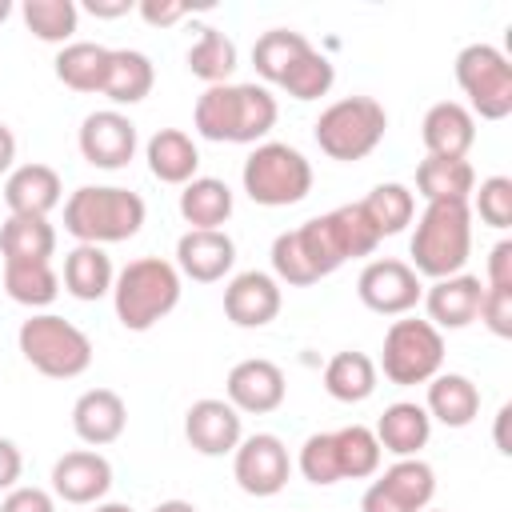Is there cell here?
Segmentation results:
<instances>
[{"label": "cell", "mask_w": 512, "mask_h": 512, "mask_svg": "<svg viewBox=\"0 0 512 512\" xmlns=\"http://www.w3.org/2000/svg\"><path fill=\"white\" fill-rule=\"evenodd\" d=\"M280 104L264 84H212L196 96L192 128L216 144H264L276 128Z\"/></svg>", "instance_id": "6da1fadb"}, {"label": "cell", "mask_w": 512, "mask_h": 512, "mask_svg": "<svg viewBox=\"0 0 512 512\" xmlns=\"http://www.w3.org/2000/svg\"><path fill=\"white\" fill-rule=\"evenodd\" d=\"M144 196L120 184H80L64 200V232L76 244H120L144 228Z\"/></svg>", "instance_id": "7a4b0ae2"}, {"label": "cell", "mask_w": 512, "mask_h": 512, "mask_svg": "<svg viewBox=\"0 0 512 512\" xmlns=\"http://www.w3.org/2000/svg\"><path fill=\"white\" fill-rule=\"evenodd\" d=\"M268 256H272V276L280 284H288V288H308V284L332 276L344 260H352L336 212L312 216V220L280 232L272 240V252Z\"/></svg>", "instance_id": "3957f363"}, {"label": "cell", "mask_w": 512, "mask_h": 512, "mask_svg": "<svg viewBox=\"0 0 512 512\" xmlns=\"http://www.w3.org/2000/svg\"><path fill=\"white\" fill-rule=\"evenodd\" d=\"M408 264L412 272L424 280H444L464 272L468 256H472V208L468 200H436L424 204V212L416 216L412 240H408Z\"/></svg>", "instance_id": "277c9868"}, {"label": "cell", "mask_w": 512, "mask_h": 512, "mask_svg": "<svg viewBox=\"0 0 512 512\" xmlns=\"http://www.w3.org/2000/svg\"><path fill=\"white\" fill-rule=\"evenodd\" d=\"M180 292H184V276L176 272L172 260H164V256H136V260H128L116 272L112 308H116V320L128 332H148L164 316L176 312Z\"/></svg>", "instance_id": "5b68a950"}, {"label": "cell", "mask_w": 512, "mask_h": 512, "mask_svg": "<svg viewBox=\"0 0 512 512\" xmlns=\"http://www.w3.org/2000/svg\"><path fill=\"white\" fill-rule=\"evenodd\" d=\"M16 348L24 364H32L48 380H76L92 368L88 332L56 312H32L16 332Z\"/></svg>", "instance_id": "8992f818"}, {"label": "cell", "mask_w": 512, "mask_h": 512, "mask_svg": "<svg viewBox=\"0 0 512 512\" xmlns=\"http://www.w3.org/2000/svg\"><path fill=\"white\" fill-rule=\"evenodd\" d=\"M384 132H388V112L376 96H340L312 124L320 152L328 160H340V164L372 156L380 148Z\"/></svg>", "instance_id": "52a82bcc"}, {"label": "cell", "mask_w": 512, "mask_h": 512, "mask_svg": "<svg viewBox=\"0 0 512 512\" xmlns=\"http://www.w3.org/2000/svg\"><path fill=\"white\" fill-rule=\"evenodd\" d=\"M240 184L260 208H288L312 192V164L300 148L284 140H264L248 152L240 168Z\"/></svg>", "instance_id": "ba28073f"}, {"label": "cell", "mask_w": 512, "mask_h": 512, "mask_svg": "<svg viewBox=\"0 0 512 512\" xmlns=\"http://www.w3.org/2000/svg\"><path fill=\"white\" fill-rule=\"evenodd\" d=\"M440 368H444V332L440 328H432L420 316H400L388 324L384 348L376 360V372H384V380L412 388V384H428Z\"/></svg>", "instance_id": "9c48e42d"}, {"label": "cell", "mask_w": 512, "mask_h": 512, "mask_svg": "<svg viewBox=\"0 0 512 512\" xmlns=\"http://www.w3.org/2000/svg\"><path fill=\"white\" fill-rule=\"evenodd\" d=\"M456 84L468 96V112L480 120H504L512 112V64L496 44H464L456 52Z\"/></svg>", "instance_id": "30bf717a"}, {"label": "cell", "mask_w": 512, "mask_h": 512, "mask_svg": "<svg viewBox=\"0 0 512 512\" xmlns=\"http://www.w3.org/2000/svg\"><path fill=\"white\" fill-rule=\"evenodd\" d=\"M436 496V472L420 456L392 460L360 496V512H424Z\"/></svg>", "instance_id": "8fae6325"}, {"label": "cell", "mask_w": 512, "mask_h": 512, "mask_svg": "<svg viewBox=\"0 0 512 512\" xmlns=\"http://www.w3.org/2000/svg\"><path fill=\"white\" fill-rule=\"evenodd\" d=\"M232 480L240 484V492H248L256 500L280 496L292 480V456H288L284 440L276 432L244 436L232 452Z\"/></svg>", "instance_id": "7c38bea8"}, {"label": "cell", "mask_w": 512, "mask_h": 512, "mask_svg": "<svg viewBox=\"0 0 512 512\" xmlns=\"http://www.w3.org/2000/svg\"><path fill=\"white\" fill-rule=\"evenodd\" d=\"M356 296L368 312L376 316H408L420 296H424V280L412 272L408 260L396 256H376L360 268L356 276Z\"/></svg>", "instance_id": "4fadbf2b"}, {"label": "cell", "mask_w": 512, "mask_h": 512, "mask_svg": "<svg viewBox=\"0 0 512 512\" xmlns=\"http://www.w3.org/2000/svg\"><path fill=\"white\" fill-rule=\"evenodd\" d=\"M76 148L80 156L92 164V168H104V172H120L132 164L136 148H140V132L132 124L128 112L120 108H100V112H88L80 120V132H76Z\"/></svg>", "instance_id": "5bb4252c"}, {"label": "cell", "mask_w": 512, "mask_h": 512, "mask_svg": "<svg viewBox=\"0 0 512 512\" xmlns=\"http://www.w3.org/2000/svg\"><path fill=\"white\" fill-rule=\"evenodd\" d=\"M288 396V380H284V368L264 360V356H248L240 364L228 368L224 376V400L240 412V416H264V412H276Z\"/></svg>", "instance_id": "9a60e30c"}, {"label": "cell", "mask_w": 512, "mask_h": 512, "mask_svg": "<svg viewBox=\"0 0 512 512\" xmlns=\"http://www.w3.org/2000/svg\"><path fill=\"white\" fill-rule=\"evenodd\" d=\"M184 440L200 456H232L244 440V416L224 396H200L184 412Z\"/></svg>", "instance_id": "2e32d148"}, {"label": "cell", "mask_w": 512, "mask_h": 512, "mask_svg": "<svg viewBox=\"0 0 512 512\" xmlns=\"http://www.w3.org/2000/svg\"><path fill=\"white\" fill-rule=\"evenodd\" d=\"M112 492V464L96 448H72L52 464V496L92 508Z\"/></svg>", "instance_id": "e0dca14e"}, {"label": "cell", "mask_w": 512, "mask_h": 512, "mask_svg": "<svg viewBox=\"0 0 512 512\" xmlns=\"http://www.w3.org/2000/svg\"><path fill=\"white\" fill-rule=\"evenodd\" d=\"M280 304H284V288L272 272L248 268L224 284V316L236 328H268L280 316Z\"/></svg>", "instance_id": "ac0fdd59"}, {"label": "cell", "mask_w": 512, "mask_h": 512, "mask_svg": "<svg viewBox=\"0 0 512 512\" xmlns=\"http://www.w3.org/2000/svg\"><path fill=\"white\" fill-rule=\"evenodd\" d=\"M176 272L196 284H216L236 264V240L224 228H188L176 240Z\"/></svg>", "instance_id": "d6986e66"}, {"label": "cell", "mask_w": 512, "mask_h": 512, "mask_svg": "<svg viewBox=\"0 0 512 512\" xmlns=\"http://www.w3.org/2000/svg\"><path fill=\"white\" fill-rule=\"evenodd\" d=\"M424 312L428 324L440 332H460L480 316V300H484V280L472 272H456L444 280H432L424 288Z\"/></svg>", "instance_id": "ffe728a7"}, {"label": "cell", "mask_w": 512, "mask_h": 512, "mask_svg": "<svg viewBox=\"0 0 512 512\" xmlns=\"http://www.w3.org/2000/svg\"><path fill=\"white\" fill-rule=\"evenodd\" d=\"M128 428V404L116 388H88L72 404V432L88 448H108Z\"/></svg>", "instance_id": "44dd1931"}, {"label": "cell", "mask_w": 512, "mask_h": 512, "mask_svg": "<svg viewBox=\"0 0 512 512\" xmlns=\"http://www.w3.org/2000/svg\"><path fill=\"white\" fill-rule=\"evenodd\" d=\"M4 204L8 216H48L52 208L64 204V180L52 164H16L4 176Z\"/></svg>", "instance_id": "7402d4cb"}, {"label": "cell", "mask_w": 512, "mask_h": 512, "mask_svg": "<svg viewBox=\"0 0 512 512\" xmlns=\"http://www.w3.org/2000/svg\"><path fill=\"white\" fill-rule=\"evenodd\" d=\"M420 140H424L428 156L468 160V152L476 144V116L460 100H436L420 120Z\"/></svg>", "instance_id": "603a6c76"}, {"label": "cell", "mask_w": 512, "mask_h": 512, "mask_svg": "<svg viewBox=\"0 0 512 512\" xmlns=\"http://www.w3.org/2000/svg\"><path fill=\"white\" fill-rule=\"evenodd\" d=\"M144 160H148V172L160 184L184 188L188 180L200 176V148H196V140L184 128H160V132H152L148 144H144Z\"/></svg>", "instance_id": "cb8c5ba5"}, {"label": "cell", "mask_w": 512, "mask_h": 512, "mask_svg": "<svg viewBox=\"0 0 512 512\" xmlns=\"http://www.w3.org/2000/svg\"><path fill=\"white\" fill-rule=\"evenodd\" d=\"M424 412L444 428H468L480 416V388L464 372H436L428 380Z\"/></svg>", "instance_id": "d4e9b609"}, {"label": "cell", "mask_w": 512, "mask_h": 512, "mask_svg": "<svg viewBox=\"0 0 512 512\" xmlns=\"http://www.w3.org/2000/svg\"><path fill=\"white\" fill-rule=\"evenodd\" d=\"M372 432H376V440L388 456H396V460L420 456V448L432 440V416L416 400H396V404L384 408V416L376 420Z\"/></svg>", "instance_id": "484cf974"}, {"label": "cell", "mask_w": 512, "mask_h": 512, "mask_svg": "<svg viewBox=\"0 0 512 512\" xmlns=\"http://www.w3.org/2000/svg\"><path fill=\"white\" fill-rule=\"evenodd\" d=\"M156 84V64L148 52L140 48H112V60H108V76H104V88L100 96L112 100V108H132L140 104Z\"/></svg>", "instance_id": "4316f807"}, {"label": "cell", "mask_w": 512, "mask_h": 512, "mask_svg": "<svg viewBox=\"0 0 512 512\" xmlns=\"http://www.w3.org/2000/svg\"><path fill=\"white\" fill-rule=\"evenodd\" d=\"M64 292L76 296V300H100V296H112V284H116V268H112V256L100 248V244H76L68 256H64V276H60Z\"/></svg>", "instance_id": "83f0119b"}, {"label": "cell", "mask_w": 512, "mask_h": 512, "mask_svg": "<svg viewBox=\"0 0 512 512\" xmlns=\"http://www.w3.org/2000/svg\"><path fill=\"white\" fill-rule=\"evenodd\" d=\"M108 60H112V48H104L96 40H72L56 52L52 72L72 92H100L104 76H108Z\"/></svg>", "instance_id": "f1b7e54d"}, {"label": "cell", "mask_w": 512, "mask_h": 512, "mask_svg": "<svg viewBox=\"0 0 512 512\" xmlns=\"http://www.w3.org/2000/svg\"><path fill=\"white\" fill-rule=\"evenodd\" d=\"M376 380H380L376 360L356 348H344L324 364V392L340 404H364L376 392Z\"/></svg>", "instance_id": "f546056e"}, {"label": "cell", "mask_w": 512, "mask_h": 512, "mask_svg": "<svg viewBox=\"0 0 512 512\" xmlns=\"http://www.w3.org/2000/svg\"><path fill=\"white\" fill-rule=\"evenodd\" d=\"M472 188H476V168L468 160L424 156L416 164V196H424V204H436V200H472Z\"/></svg>", "instance_id": "4dcf8cb0"}, {"label": "cell", "mask_w": 512, "mask_h": 512, "mask_svg": "<svg viewBox=\"0 0 512 512\" xmlns=\"http://www.w3.org/2000/svg\"><path fill=\"white\" fill-rule=\"evenodd\" d=\"M232 208L236 196L220 176H196L180 188V216L188 228H224Z\"/></svg>", "instance_id": "1f68e13d"}, {"label": "cell", "mask_w": 512, "mask_h": 512, "mask_svg": "<svg viewBox=\"0 0 512 512\" xmlns=\"http://www.w3.org/2000/svg\"><path fill=\"white\" fill-rule=\"evenodd\" d=\"M308 52H312V40L304 32H296V28H268L252 44V68H256V76L264 84H276L280 88V80L288 76V68L296 60H304Z\"/></svg>", "instance_id": "d6a6232c"}, {"label": "cell", "mask_w": 512, "mask_h": 512, "mask_svg": "<svg viewBox=\"0 0 512 512\" xmlns=\"http://www.w3.org/2000/svg\"><path fill=\"white\" fill-rule=\"evenodd\" d=\"M4 292L8 300L44 312L56 296H60V276L52 268V260H4Z\"/></svg>", "instance_id": "836d02e7"}, {"label": "cell", "mask_w": 512, "mask_h": 512, "mask_svg": "<svg viewBox=\"0 0 512 512\" xmlns=\"http://www.w3.org/2000/svg\"><path fill=\"white\" fill-rule=\"evenodd\" d=\"M184 60H188V72L212 88V84H228V80H232L240 52H236V40H232L228 32H220V28L204 24V28H200V36H196V44L188 48V56H184Z\"/></svg>", "instance_id": "e575fe53"}, {"label": "cell", "mask_w": 512, "mask_h": 512, "mask_svg": "<svg viewBox=\"0 0 512 512\" xmlns=\"http://www.w3.org/2000/svg\"><path fill=\"white\" fill-rule=\"evenodd\" d=\"M0 256L4 260H52L56 228L48 216H8L0 224Z\"/></svg>", "instance_id": "d590c367"}, {"label": "cell", "mask_w": 512, "mask_h": 512, "mask_svg": "<svg viewBox=\"0 0 512 512\" xmlns=\"http://www.w3.org/2000/svg\"><path fill=\"white\" fill-rule=\"evenodd\" d=\"M360 208L368 212V220L380 232V240L384 236H400L416 220V192L408 184H400V180H384L360 200Z\"/></svg>", "instance_id": "8d00e7d4"}, {"label": "cell", "mask_w": 512, "mask_h": 512, "mask_svg": "<svg viewBox=\"0 0 512 512\" xmlns=\"http://www.w3.org/2000/svg\"><path fill=\"white\" fill-rule=\"evenodd\" d=\"M336 444V464H340V480H368L380 472L384 448L376 440V432L368 424H344L332 432Z\"/></svg>", "instance_id": "74e56055"}, {"label": "cell", "mask_w": 512, "mask_h": 512, "mask_svg": "<svg viewBox=\"0 0 512 512\" xmlns=\"http://www.w3.org/2000/svg\"><path fill=\"white\" fill-rule=\"evenodd\" d=\"M24 28L44 44H72L80 28V4L76 0H24L20 4Z\"/></svg>", "instance_id": "f35d334b"}, {"label": "cell", "mask_w": 512, "mask_h": 512, "mask_svg": "<svg viewBox=\"0 0 512 512\" xmlns=\"http://www.w3.org/2000/svg\"><path fill=\"white\" fill-rule=\"evenodd\" d=\"M332 84H336V68H332V60L324 56V52H308L304 60H296L292 68H288V76L280 80V88L292 96V100H320V96H328L332 92Z\"/></svg>", "instance_id": "ab89813d"}, {"label": "cell", "mask_w": 512, "mask_h": 512, "mask_svg": "<svg viewBox=\"0 0 512 512\" xmlns=\"http://www.w3.org/2000/svg\"><path fill=\"white\" fill-rule=\"evenodd\" d=\"M296 468L308 484L316 488H332L340 484V464H336V444H332V432H312L300 452H296Z\"/></svg>", "instance_id": "60d3db41"}, {"label": "cell", "mask_w": 512, "mask_h": 512, "mask_svg": "<svg viewBox=\"0 0 512 512\" xmlns=\"http://www.w3.org/2000/svg\"><path fill=\"white\" fill-rule=\"evenodd\" d=\"M468 208L496 232H508L512 228V180L508 176H488L480 180V188H472V200Z\"/></svg>", "instance_id": "b9f144b4"}, {"label": "cell", "mask_w": 512, "mask_h": 512, "mask_svg": "<svg viewBox=\"0 0 512 512\" xmlns=\"http://www.w3.org/2000/svg\"><path fill=\"white\" fill-rule=\"evenodd\" d=\"M332 212H336V220H340V228H344V240H348L352 260H356V256H372L376 244H380V232L372 228V220H368V212L360 208V200L340 204V208H332Z\"/></svg>", "instance_id": "7bdbcfd3"}, {"label": "cell", "mask_w": 512, "mask_h": 512, "mask_svg": "<svg viewBox=\"0 0 512 512\" xmlns=\"http://www.w3.org/2000/svg\"><path fill=\"white\" fill-rule=\"evenodd\" d=\"M492 336L508 340L512 336V288H488L484 284V300H480V316H476Z\"/></svg>", "instance_id": "ee69618b"}, {"label": "cell", "mask_w": 512, "mask_h": 512, "mask_svg": "<svg viewBox=\"0 0 512 512\" xmlns=\"http://www.w3.org/2000/svg\"><path fill=\"white\" fill-rule=\"evenodd\" d=\"M0 512H56V496L44 488H32V484H16L4 492Z\"/></svg>", "instance_id": "f6af8a7d"}, {"label": "cell", "mask_w": 512, "mask_h": 512, "mask_svg": "<svg viewBox=\"0 0 512 512\" xmlns=\"http://www.w3.org/2000/svg\"><path fill=\"white\" fill-rule=\"evenodd\" d=\"M136 12H140V20L152 24V28H172V24H180L184 16H192V4H188V0H140Z\"/></svg>", "instance_id": "bcb514c9"}, {"label": "cell", "mask_w": 512, "mask_h": 512, "mask_svg": "<svg viewBox=\"0 0 512 512\" xmlns=\"http://www.w3.org/2000/svg\"><path fill=\"white\" fill-rule=\"evenodd\" d=\"M484 284H488V288H512V240H496V244H492Z\"/></svg>", "instance_id": "7dc6e473"}, {"label": "cell", "mask_w": 512, "mask_h": 512, "mask_svg": "<svg viewBox=\"0 0 512 512\" xmlns=\"http://www.w3.org/2000/svg\"><path fill=\"white\" fill-rule=\"evenodd\" d=\"M20 472H24V456H20L16 440L0 436V492L16 488V484H20Z\"/></svg>", "instance_id": "c3c4849f"}, {"label": "cell", "mask_w": 512, "mask_h": 512, "mask_svg": "<svg viewBox=\"0 0 512 512\" xmlns=\"http://www.w3.org/2000/svg\"><path fill=\"white\" fill-rule=\"evenodd\" d=\"M84 12L96 20H120V16L136 12V0H84Z\"/></svg>", "instance_id": "681fc988"}, {"label": "cell", "mask_w": 512, "mask_h": 512, "mask_svg": "<svg viewBox=\"0 0 512 512\" xmlns=\"http://www.w3.org/2000/svg\"><path fill=\"white\" fill-rule=\"evenodd\" d=\"M16 168V132L0 120V176H8Z\"/></svg>", "instance_id": "f907efd6"}, {"label": "cell", "mask_w": 512, "mask_h": 512, "mask_svg": "<svg viewBox=\"0 0 512 512\" xmlns=\"http://www.w3.org/2000/svg\"><path fill=\"white\" fill-rule=\"evenodd\" d=\"M508 416H512V408H508V404H504V408H500V412H496V432H492V436H496V448H500V452H504V456H508V452H512V444H508V436H504V424H508Z\"/></svg>", "instance_id": "816d5d0a"}, {"label": "cell", "mask_w": 512, "mask_h": 512, "mask_svg": "<svg viewBox=\"0 0 512 512\" xmlns=\"http://www.w3.org/2000/svg\"><path fill=\"white\" fill-rule=\"evenodd\" d=\"M152 512H200L192 500H180V496H172V500H160Z\"/></svg>", "instance_id": "f5cc1de1"}, {"label": "cell", "mask_w": 512, "mask_h": 512, "mask_svg": "<svg viewBox=\"0 0 512 512\" xmlns=\"http://www.w3.org/2000/svg\"><path fill=\"white\" fill-rule=\"evenodd\" d=\"M88 512H136L132 504H120V500H100V504H92Z\"/></svg>", "instance_id": "db71d44e"}, {"label": "cell", "mask_w": 512, "mask_h": 512, "mask_svg": "<svg viewBox=\"0 0 512 512\" xmlns=\"http://www.w3.org/2000/svg\"><path fill=\"white\" fill-rule=\"evenodd\" d=\"M12 16V0H0V24Z\"/></svg>", "instance_id": "11a10c76"}, {"label": "cell", "mask_w": 512, "mask_h": 512, "mask_svg": "<svg viewBox=\"0 0 512 512\" xmlns=\"http://www.w3.org/2000/svg\"><path fill=\"white\" fill-rule=\"evenodd\" d=\"M424 512H448V508H424Z\"/></svg>", "instance_id": "9f6ffc18"}]
</instances>
